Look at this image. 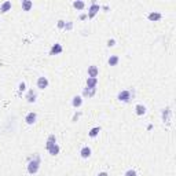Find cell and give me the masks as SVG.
<instances>
[{"label":"cell","mask_w":176,"mask_h":176,"mask_svg":"<svg viewBox=\"0 0 176 176\" xmlns=\"http://www.w3.org/2000/svg\"><path fill=\"white\" fill-rule=\"evenodd\" d=\"M11 10V1L10 0H6L4 3H1V6H0V13L1 14H6L7 11Z\"/></svg>","instance_id":"10"},{"label":"cell","mask_w":176,"mask_h":176,"mask_svg":"<svg viewBox=\"0 0 176 176\" xmlns=\"http://www.w3.org/2000/svg\"><path fill=\"white\" fill-rule=\"evenodd\" d=\"M59 150H61V147H59L58 144H54V146H51V147L48 149V153H50L51 155H58L59 154Z\"/></svg>","instance_id":"20"},{"label":"cell","mask_w":176,"mask_h":176,"mask_svg":"<svg viewBox=\"0 0 176 176\" xmlns=\"http://www.w3.org/2000/svg\"><path fill=\"white\" fill-rule=\"evenodd\" d=\"M62 51H63V47H62L59 43H55L54 46L51 47L50 55H59V54H62Z\"/></svg>","instance_id":"5"},{"label":"cell","mask_w":176,"mask_h":176,"mask_svg":"<svg viewBox=\"0 0 176 176\" xmlns=\"http://www.w3.org/2000/svg\"><path fill=\"white\" fill-rule=\"evenodd\" d=\"M125 176H138V173H136L135 169H128V171L125 172Z\"/></svg>","instance_id":"23"},{"label":"cell","mask_w":176,"mask_h":176,"mask_svg":"<svg viewBox=\"0 0 176 176\" xmlns=\"http://www.w3.org/2000/svg\"><path fill=\"white\" fill-rule=\"evenodd\" d=\"M63 29H66V30H72V29H73V22H70V21L65 22V28H63Z\"/></svg>","instance_id":"25"},{"label":"cell","mask_w":176,"mask_h":176,"mask_svg":"<svg viewBox=\"0 0 176 176\" xmlns=\"http://www.w3.org/2000/svg\"><path fill=\"white\" fill-rule=\"evenodd\" d=\"M117 99L121 102H124V103H128V102L131 101V91L128 90H122L119 92V95H117Z\"/></svg>","instance_id":"3"},{"label":"cell","mask_w":176,"mask_h":176,"mask_svg":"<svg viewBox=\"0 0 176 176\" xmlns=\"http://www.w3.org/2000/svg\"><path fill=\"white\" fill-rule=\"evenodd\" d=\"M98 176H108V173H106V172H101V173H99V175H98Z\"/></svg>","instance_id":"30"},{"label":"cell","mask_w":176,"mask_h":176,"mask_svg":"<svg viewBox=\"0 0 176 176\" xmlns=\"http://www.w3.org/2000/svg\"><path fill=\"white\" fill-rule=\"evenodd\" d=\"M135 111H136L138 116H144V114H146V108H144L143 105H136Z\"/></svg>","instance_id":"21"},{"label":"cell","mask_w":176,"mask_h":176,"mask_svg":"<svg viewBox=\"0 0 176 176\" xmlns=\"http://www.w3.org/2000/svg\"><path fill=\"white\" fill-rule=\"evenodd\" d=\"M99 10H101V6L99 4H96V1L94 0L92 3H91V6H90V8H88V14H87V17L90 19H92L95 15L99 13Z\"/></svg>","instance_id":"2"},{"label":"cell","mask_w":176,"mask_h":176,"mask_svg":"<svg viewBox=\"0 0 176 176\" xmlns=\"http://www.w3.org/2000/svg\"><path fill=\"white\" fill-rule=\"evenodd\" d=\"M80 155L83 158H90L91 157V149L88 146H84L81 150H80Z\"/></svg>","instance_id":"16"},{"label":"cell","mask_w":176,"mask_h":176,"mask_svg":"<svg viewBox=\"0 0 176 176\" xmlns=\"http://www.w3.org/2000/svg\"><path fill=\"white\" fill-rule=\"evenodd\" d=\"M95 92H96V88H84L83 90V96L84 98H92L94 95H95Z\"/></svg>","instance_id":"12"},{"label":"cell","mask_w":176,"mask_h":176,"mask_svg":"<svg viewBox=\"0 0 176 176\" xmlns=\"http://www.w3.org/2000/svg\"><path fill=\"white\" fill-rule=\"evenodd\" d=\"M99 132H101V127H94V128L90 130L88 135H90V138H96L99 135Z\"/></svg>","instance_id":"19"},{"label":"cell","mask_w":176,"mask_h":176,"mask_svg":"<svg viewBox=\"0 0 176 176\" xmlns=\"http://www.w3.org/2000/svg\"><path fill=\"white\" fill-rule=\"evenodd\" d=\"M58 28L59 29L65 28V21H63V19H59V21H58Z\"/></svg>","instance_id":"27"},{"label":"cell","mask_w":176,"mask_h":176,"mask_svg":"<svg viewBox=\"0 0 176 176\" xmlns=\"http://www.w3.org/2000/svg\"><path fill=\"white\" fill-rule=\"evenodd\" d=\"M87 18V14H81L80 15V19H85Z\"/></svg>","instance_id":"29"},{"label":"cell","mask_w":176,"mask_h":176,"mask_svg":"<svg viewBox=\"0 0 176 176\" xmlns=\"http://www.w3.org/2000/svg\"><path fill=\"white\" fill-rule=\"evenodd\" d=\"M98 84V77H88L87 79V88H95Z\"/></svg>","instance_id":"14"},{"label":"cell","mask_w":176,"mask_h":176,"mask_svg":"<svg viewBox=\"0 0 176 176\" xmlns=\"http://www.w3.org/2000/svg\"><path fill=\"white\" fill-rule=\"evenodd\" d=\"M36 120H37V114L35 113V111H30V113H28V114H26V117H25V121H26V124H28V125H33V124L36 122Z\"/></svg>","instance_id":"4"},{"label":"cell","mask_w":176,"mask_h":176,"mask_svg":"<svg viewBox=\"0 0 176 176\" xmlns=\"http://www.w3.org/2000/svg\"><path fill=\"white\" fill-rule=\"evenodd\" d=\"M72 105H73V108H80V106L83 105V96H80V95H76V96H73Z\"/></svg>","instance_id":"13"},{"label":"cell","mask_w":176,"mask_h":176,"mask_svg":"<svg viewBox=\"0 0 176 176\" xmlns=\"http://www.w3.org/2000/svg\"><path fill=\"white\" fill-rule=\"evenodd\" d=\"M26 90V84L22 81V83H19V85H18V91H19V94H22L24 91Z\"/></svg>","instance_id":"24"},{"label":"cell","mask_w":176,"mask_h":176,"mask_svg":"<svg viewBox=\"0 0 176 176\" xmlns=\"http://www.w3.org/2000/svg\"><path fill=\"white\" fill-rule=\"evenodd\" d=\"M81 116V111H79V113H76L74 116H73V121H77L79 120V117Z\"/></svg>","instance_id":"28"},{"label":"cell","mask_w":176,"mask_h":176,"mask_svg":"<svg viewBox=\"0 0 176 176\" xmlns=\"http://www.w3.org/2000/svg\"><path fill=\"white\" fill-rule=\"evenodd\" d=\"M98 74H99V69H98V66L91 65L90 68H88V77H98Z\"/></svg>","instance_id":"11"},{"label":"cell","mask_w":176,"mask_h":176,"mask_svg":"<svg viewBox=\"0 0 176 176\" xmlns=\"http://www.w3.org/2000/svg\"><path fill=\"white\" fill-rule=\"evenodd\" d=\"M36 98H37V92L35 90H29L28 94H26V101H28V103H35L36 102Z\"/></svg>","instance_id":"7"},{"label":"cell","mask_w":176,"mask_h":176,"mask_svg":"<svg viewBox=\"0 0 176 176\" xmlns=\"http://www.w3.org/2000/svg\"><path fill=\"white\" fill-rule=\"evenodd\" d=\"M54 144H57V138H55V135H50L46 142V149L48 150V149H50L51 146H54Z\"/></svg>","instance_id":"15"},{"label":"cell","mask_w":176,"mask_h":176,"mask_svg":"<svg viewBox=\"0 0 176 176\" xmlns=\"http://www.w3.org/2000/svg\"><path fill=\"white\" fill-rule=\"evenodd\" d=\"M73 7H74L76 10H84V7H85V3H84V1H81V0H76V1H73Z\"/></svg>","instance_id":"22"},{"label":"cell","mask_w":176,"mask_h":176,"mask_svg":"<svg viewBox=\"0 0 176 176\" xmlns=\"http://www.w3.org/2000/svg\"><path fill=\"white\" fill-rule=\"evenodd\" d=\"M32 7H33V3L30 0H22V10L24 11H30Z\"/></svg>","instance_id":"17"},{"label":"cell","mask_w":176,"mask_h":176,"mask_svg":"<svg viewBox=\"0 0 176 176\" xmlns=\"http://www.w3.org/2000/svg\"><path fill=\"white\" fill-rule=\"evenodd\" d=\"M47 87H48V79H47V77H39V79H37V88L44 90Z\"/></svg>","instance_id":"8"},{"label":"cell","mask_w":176,"mask_h":176,"mask_svg":"<svg viewBox=\"0 0 176 176\" xmlns=\"http://www.w3.org/2000/svg\"><path fill=\"white\" fill-rule=\"evenodd\" d=\"M147 18H149V21H151V22H157L162 18V15L160 14V13H157V11H151L150 14L147 15Z\"/></svg>","instance_id":"9"},{"label":"cell","mask_w":176,"mask_h":176,"mask_svg":"<svg viewBox=\"0 0 176 176\" xmlns=\"http://www.w3.org/2000/svg\"><path fill=\"white\" fill-rule=\"evenodd\" d=\"M116 46V40L114 39H109L108 40V47H114Z\"/></svg>","instance_id":"26"},{"label":"cell","mask_w":176,"mask_h":176,"mask_svg":"<svg viewBox=\"0 0 176 176\" xmlns=\"http://www.w3.org/2000/svg\"><path fill=\"white\" fill-rule=\"evenodd\" d=\"M119 61H120L119 55H111V57L108 59V63H109V65H110V66H117V63H119Z\"/></svg>","instance_id":"18"},{"label":"cell","mask_w":176,"mask_h":176,"mask_svg":"<svg viewBox=\"0 0 176 176\" xmlns=\"http://www.w3.org/2000/svg\"><path fill=\"white\" fill-rule=\"evenodd\" d=\"M171 113H172L171 108H165V109H164V110H162V113H161L162 121L166 122V124H169V122H171Z\"/></svg>","instance_id":"6"},{"label":"cell","mask_w":176,"mask_h":176,"mask_svg":"<svg viewBox=\"0 0 176 176\" xmlns=\"http://www.w3.org/2000/svg\"><path fill=\"white\" fill-rule=\"evenodd\" d=\"M40 169V157L39 155H35V157L29 158L28 161V172L30 173V175H35V173L39 172Z\"/></svg>","instance_id":"1"}]
</instances>
